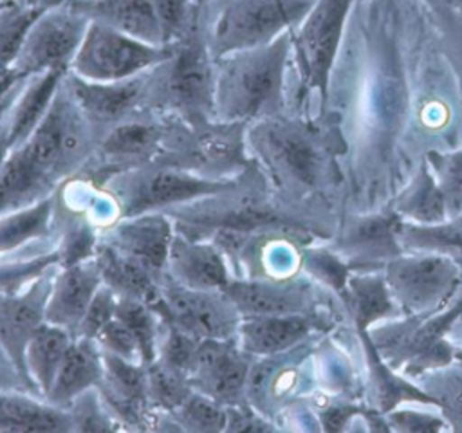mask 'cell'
<instances>
[{
    "instance_id": "db71d44e",
    "label": "cell",
    "mask_w": 462,
    "mask_h": 433,
    "mask_svg": "<svg viewBox=\"0 0 462 433\" xmlns=\"http://www.w3.org/2000/svg\"><path fill=\"white\" fill-rule=\"evenodd\" d=\"M7 153H9V143H7L5 128H4V123H2V124H0V168H2V164H4V161H5V157H7Z\"/></svg>"
},
{
    "instance_id": "7a4b0ae2",
    "label": "cell",
    "mask_w": 462,
    "mask_h": 433,
    "mask_svg": "<svg viewBox=\"0 0 462 433\" xmlns=\"http://www.w3.org/2000/svg\"><path fill=\"white\" fill-rule=\"evenodd\" d=\"M179 231L197 236L285 233L303 244L327 238L314 224L282 204L251 166L226 189L168 207Z\"/></svg>"
},
{
    "instance_id": "e0dca14e",
    "label": "cell",
    "mask_w": 462,
    "mask_h": 433,
    "mask_svg": "<svg viewBox=\"0 0 462 433\" xmlns=\"http://www.w3.org/2000/svg\"><path fill=\"white\" fill-rule=\"evenodd\" d=\"M146 72L117 81H90L67 72L63 85L101 139L112 126L150 112L146 108Z\"/></svg>"
},
{
    "instance_id": "f546056e",
    "label": "cell",
    "mask_w": 462,
    "mask_h": 433,
    "mask_svg": "<svg viewBox=\"0 0 462 433\" xmlns=\"http://www.w3.org/2000/svg\"><path fill=\"white\" fill-rule=\"evenodd\" d=\"M94 258L103 283L108 285L119 298L143 299L150 305L153 303L159 294L161 280L155 278L146 267L103 240H99Z\"/></svg>"
},
{
    "instance_id": "ee69618b",
    "label": "cell",
    "mask_w": 462,
    "mask_h": 433,
    "mask_svg": "<svg viewBox=\"0 0 462 433\" xmlns=\"http://www.w3.org/2000/svg\"><path fill=\"white\" fill-rule=\"evenodd\" d=\"M162 332H161V339H159V346H157V357L161 363L182 372V373H189L191 364L195 361L197 350H199V343L202 339H197L189 334H186L184 330L162 321ZM153 359V361H155Z\"/></svg>"
},
{
    "instance_id": "ba28073f",
    "label": "cell",
    "mask_w": 462,
    "mask_h": 433,
    "mask_svg": "<svg viewBox=\"0 0 462 433\" xmlns=\"http://www.w3.org/2000/svg\"><path fill=\"white\" fill-rule=\"evenodd\" d=\"M352 0H314L305 18L291 31V69L296 72L298 88L291 96L289 112L307 115L309 97H327L328 79L343 23Z\"/></svg>"
},
{
    "instance_id": "5bb4252c",
    "label": "cell",
    "mask_w": 462,
    "mask_h": 433,
    "mask_svg": "<svg viewBox=\"0 0 462 433\" xmlns=\"http://www.w3.org/2000/svg\"><path fill=\"white\" fill-rule=\"evenodd\" d=\"M152 307L162 321L197 339L236 337L240 312L224 290L191 289L175 283L166 274Z\"/></svg>"
},
{
    "instance_id": "f35d334b",
    "label": "cell",
    "mask_w": 462,
    "mask_h": 433,
    "mask_svg": "<svg viewBox=\"0 0 462 433\" xmlns=\"http://www.w3.org/2000/svg\"><path fill=\"white\" fill-rule=\"evenodd\" d=\"M170 417L182 433H220L226 429V406L193 390Z\"/></svg>"
},
{
    "instance_id": "8992f818",
    "label": "cell",
    "mask_w": 462,
    "mask_h": 433,
    "mask_svg": "<svg viewBox=\"0 0 462 433\" xmlns=\"http://www.w3.org/2000/svg\"><path fill=\"white\" fill-rule=\"evenodd\" d=\"M314 0H208L200 29L213 58L267 45L292 31Z\"/></svg>"
},
{
    "instance_id": "30bf717a",
    "label": "cell",
    "mask_w": 462,
    "mask_h": 433,
    "mask_svg": "<svg viewBox=\"0 0 462 433\" xmlns=\"http://www.w3.org/2000/svg\"><path fill=\"white\" fill-rule=\"evenodd\" d=\"M318 343L319 336H314L285 352L254 357L251 363L245 401L278 428L292 408L309 402L316 395L312 386L318 384L314 373Z\"/></svg>"
},
{
    "instance_id": "277c9868",
    "label": "cell",
    "mask_w": 462,
    "mask_h": 433,
    "mask_svg": "<svg viewBox=\"0 0 462 433\" xmlns=\"http://www.w3.org/2000/svg\"><path fill=\"white\" fill-rule=\"evenodd\" d=\"M291 31L267 45L215 60L217 121L253 123L289 112Z\"/></svg>"
},
{
    "instance_id": "7bdbcfd3",
    "label": "cell",
    "mask_w": 462,
    "mask_h": 433,
    "mask_svg": "<svg viewBox=\"0 0 462 433\" xmlns=\"http://www.w3.org/2000/svg\"><path fill=\"white\" fill-rule=\"evenodd\" d=\"M164 47L179 41L200 16V5L195 0H153Z\"/></svg>"
},
{
    "instance_id": "816d5d0a",
    "label": "cell",
    "mask_w": 462,
    "mask_h": 433,
    "mask_svg": "<svg viewBox=\"0 0 462 433\" xmlns=\"http://www.w3.org/2000/svg\"><path fill=\"white\" fill-rule=\"evenodd\" d=\"M25 79H16L9 69L0 72V124L5 121L7 112L11 110L22 85Z\"/></svg>"
},
{
    "instance_id": "ffe728a7",
    "label": "cell",
    "mask_w": 462,
    "mask_h": 433,
    "mask_svg": "<svg viewBox=\"0 0 462 433\" xmlns=\"http://www.w3.org/2000/svg\"><path fill=\"white\" fill-rule=\"evenodd\" d=\"M401 218L390 209L381 215L350 218L332 238V251L356 271H377L402 254L399 242Z\"/></svg>"
},
{
    "instance_id": "f6af8a7d",
    "label": "cell",
    "mask_w": 462,
    "mask_h": 433,
    "mask_svg": "<svg viewBox=\"0 0 462 433\" xmlns=\"http://www.w3.org/2000/svg\"><path fill=\"white\" fill-rule=\"evenodd\" d=\"M42 11L45 9L9 5L0 13V72L9 69L23 32Z\"/></svg>"
},
{
    "instance_id": "6da1fadb",
    "label": "cell",
    "mask_w": 462,
    "mask_h": 433,
    "mask_svg": "<svg viewBox=\"0 0 462 433\" xmlns=\"http://www.w3.org/2000/svg\"><path fill=\"white\" fill-rule=\"evenodd\" d=\"M245 143L273 195L327 238L334 236L328 215L339 184L337 134L310 115L285 112L249 123Z\"/></svg>"
},
{
    "instance_id": "9f6ffc18",
    "label": "cell",
    "mask_w": 462,
    "mask_h": 433,
    "mask_svg": "<svg viewBox=\"0 0 462 433\" xmlns=\"http://www.w3.org/2000/svg\"><path fill=\"white\" fill-rule=\"evenodd\" d=\"M195 2H197V4H199V5H204V4H206V2H208V0H195Z\"/></svg>"
},
{
    "instance_id": "4dcf8cb0",
    "label": "cell",
    "mask_w": 462,
    "mask_h": 433,
    "mask_svg": "<svg viewBox=\"0 0 462 433\" xmlns=\"http://www.w3.org/2000/svg\"><path fill=\"white\" fill-rule=\"evenodd\" d=\"M72 341V332L47 321L29 339L25 346L23 364L25 373L40 397H47L56 372Z\"/></svg>"
},
{
    "instance_id": "7dc6e473",
    "label": "cell",
    "mask_w": 462,
    "mask_h": 433,
    "mask_svg": "<svg viewBox=\"0 0 462 433\" xmlns=\"http://www.w3.org/2000/svg\"><path fill=\"white\" fill-rule=\"evenodd\" d=\"M94 341L106 354L144 364L137 339L134 337L130 328L116 316L101 328V332L96 336Z\"/></svg>"
},
{
    "instance_id": "484cf974",
    "label": "cell",
    "mask_w": 462,
    "mask_h": 433,
    "mask_svg": "<svg viewBox=\"0 0 462 433\" xmlns=\"http://www.w3.org/2000/svg\"><path fill=\"white\" fill-rule=\"evenodd\" d=\"M101 377L103 352L99 345L94 339L74 336L45 399L65 410L78 395L97 388Z\"/></svg>"
},
{
    "instance_id": "cb8c5ba5",
    "label": "cell",
    "mask_w": 462,
    "mask_h": 433,
    "mask_svg": "<svg viewBox=\"0 0 462 433\" xmlns=\"http://www.w3.org/2000/svg\"><path fill=\"white\" fill-rule=\"evenodd\" d=\"M56 271L42 276L22 292L0 294V343L29 384L31 381L23 364L25 346L32 334L45 323L47 296Z\"/></svg>"
},
{
    "instance_id": "3957f363",
    "label": "cell",
    "mask_w": 462,
    "mask_h": 433,
    "mask_svg": "<svg viewBox=\"0 0 462 433\" xmlns=\"http://www.w3.org/2000/svg\"><path fill=\"white\" fill-rule=\"evenodd\" d=\"M97 143V132L61 79L43 119L22 144L9 150L5 162L29 195L43 200L83 171Z\"/></svg>"
},
{
    "instance_id": "52a82bcc",
    "label": "cell",
    "mask_w": 462,
    "mask_h": 433,
    "mask_svg": "<svg viewBox=\"0 0 462 433\" xmlns=\"http://www.w3.org/2000/svg\"><path fill=\"white\" fill-rule=\"evenodd\" d=\"M245 123H186L166 115V132L153 162L215 180H233L249 166Z\"/></svg>"
},
{
    "instance_id": "4316f807",
    "label": "cell",
    "mask_w": 462,
    "mask_h": 433,
    "mask_svg": "<svg viewBox=\"0 0 462 433\" xmlns=\"http://www.w3.org/2000/svg\"><path fill=\"white\" fill-rule=\"evenodd\" d=\"M67 4L92 22L162 45L153 0H67Z\"/></svg>"
},
{
    "instance_id": "9a60e30c",
    "label": "cell",
    "mask_w": 462,
    "mask_h": 433,
    "mask_svg": "<svg viewBox=\"0 0 462 433\" xmlns=\"http://www.w3.org/2000/svg\"><path fill=\"white\" fill-rule=\"evenodd\" d=\"M166 132V115L144 112L106 130L78 177L99 186L110 175L153 162Z\"/></svg>"
},
{
    "instance_id": "6f0895ef",
    "label": "cell",
    "mask_w": 462,
    "mask_h": 433,
    "mask_svg": "<svg viewBox=\"0 0 462 433\" xmlns=\"http://www.w3.org/2000/svg\"><path fill=\"white\" fill-rule=\"evenodd\" d=\"M5 7H9V5H5V4H0V13H2Z\"/></svg>"
},
{
    "instance_id": "11a10c76",
    "label": "cell",
    "mask_w": 462,
    "mask_h": 433,
    "mask_svg": "<svg viewBox=\"0 0 462 433\" xmlns=\"http://www.w3.org/2000/svg\"><path fill=\"white\" fill-rule=\"evenodd\" d=\"M460 319H462V316H460ZM453 361H455V363H457V366L462 370V346H455Z\"/></svg>"
},
{
    "instance_id": "60d3db41",
    "label": "cell",
    "mask_w": 462,
    "mask_h": 433,
    "mask_svg": "<svg viewBox=\"0 0 462 433\" xmlns=\"http://www.w3.org/2000/svg\"><path fill=\"white\" fill-rule=\"evenodd\" d=\"M70 419V433H106L123 431L106 404L103 402L97 388L78 395L67 408Z\"/></svg>"
},
{
    "instance_id": "83f0119b",
    "label": "cell",
    "mask_w": 462,
    "mask_h": 433,
    "mask_svg": "<svg viewBox=\"0 0 462 433\" xmlns=\"http://www.w3.org/2000/svg\"><path fill=\"white\" fill-rule=\"evenodd\" d=\"M65 74L63 70H51L23 81L4 121L9 150L22 144L43 119Z\"/></svg>"
},
{
    "instance_id": "d590c367",
    "label": "cell",
    "mask_w": 462,
    "mask_h": 433,
    "mask_svg": "<svg viewBox=\"0 0 462 433\" xmlns=\"http://www.w3.org/2000/svg\"><path fill=\"white\" fill-rule=\"evenodd\" d=\"M397 235L402 249L433 251L451 254L457 260L462 258V213L433 226L401 222Z\"/></svg>"
},
{
    "instance_id": "d4e9b609",
    "label": "cell",
    "mask_w": 462,
    "mask_h": 433,
    "mask_svg": "<svg viewBox=\"0 0 462 433\" xmlns=\"http://www.w3.org/2000/svg\"><path fill=\"white\" fill-rule=\"evenodd\" d=\"M101 283L103 280L96 258L72 265H60L52 276L47 296L45 321L76 334V328Z\"/></svg>"
},
{
    "instance_id": "681fc988",
    "label": "cell",
    "mask_w": 462,
    "mask_h": 433,
    "mask_svg": "<svg viewBox=\"0 0 462 433\" xmlns=\"http://www.w3.org/2000/svg\"><path fill=\"white\" fill-rule=\"evenodd\" d=\"M388 428L404 431H437L451 429L444 417H431L415 410H392L388 413Z\"/></svg>"
},
{
    "instance_id": "2e32d148",
    "label": "cell",
    "mask_w": 462,
    "mask_h": 433,
    "mask_svg": "<svg viewBox=\"0 0 462 433\" xmlns=\"http://www.w3.org/2000/svg\"><path fill=\"white\" fill-rule=\"evenodd\" d=\"M224 292L240 316H327L319 285L300 272L289 278H233Z\"/></svg>"
},
{
    "instance_id": "4fadbf2b",
    "label": "cell",
    "mask_w": 462,
    "mask_h": 433,
    "mask_svg": "<svg viewBox=\"0 0 462 433\" xmlns=\"http://www.w3.org/2000/svg\"><path fill=\"white\" fill-rule=\"evenodd\" d=\"M168 54L170 47L143 41L90 20L69 72L90 81L128 79L150 70Z\"/></svg>"
},
{
    "instance_id": "7c38bea8",
    "label": "cell",
    "mask_w": 462,
    "mask_h": 433,
    "mask_svg": "<svg viewBox=\"0 0 462 433\" xmlns=\"http://www.w3.org/2000/svg\"><path fill=\"white\" fill-rule=\"evenodd\" d=\"M88 22L67 0L42 11L23 32L9 72L16 79H27L51 70L69 72Z\"/></svg>"
},
{
    "instance_id": "9c48e42d",
    "label": "cell",
    "mask_w": 462,
    "mask_h": 433,
    "mask_svg": "<svg viewBox=\"0 0 462 433\" xmlns=\"http://www.w3.org/2000/svg\"><path fill=\"white\" fill-rule=\"evenodd\" d=\"M236 179H204L168 164L148 162L110 175L97 188L108 195L119 220L150 211H166L168 207L222 191Z\"/></svg>"
},
{
    "instance_id": "8d00e7d4",
    "label": "cell",
    "mask_w": 462,
    "mask_h": 433,
    "mask_svg": "<svg viewBox=\"0 0 462 433\" xmlns=\"http://www.w3.org/2000/svg\"><path fill=\"white\" fill-rule=\"evenodd\" d=\"M116 318L130 328L139 343L144 364H150L157 357V346L164 325L157 310L143 299L119 298Z\"/></svg>"
},
{
    "instance_id": "c3c4849f",
    "label": "cell",
    "mask_w": 462,
    "mask_h": 433,
    "mask_svg": "<svg viewBox=\"0 0 462 433\" xmlns=\"http://www.w3.org/2000/svg\"><path fill=\"white\" fill-rule=\"evenodd\" d=\"M280 429L271 419L262 415L247 401L226 406V433L244 431H276Z\"/></svg>"
},
{
    "instance_id": "1f68e13d",
    "label": "cell",
    "mask_w": 462,
    "mask_h": 433,
    "mask_svg": "<svg viewBox=\"0 0 462 433\" xmlns=\"http://www.w3.org/2000/svg\"><path fill=\"white\" fill-rule=\"evenodd\" d=\"M60 267L56 236L0 254V294H16Z\"/></svg>"
},
{
    "instance_id": "5b68a950",
    "label": "cell",
    "mask_w": 462,
    "mask_h": 433,
    "mask_svg": "<svg viewBox=\"0 0 462 433\" xmlns=\"http://www.w3.org/2000/svg\"><path fill=\"white\" fill-rule=\"evenodd\" d=\"M213 94L215 58L199 20L170 45V54L146 72V108L186 123H204L215 119Z\"/></svg>"
},
{
    "instance_id": "f1b7e54d",
    "label": "cell",
    "mask_w": 462,
    "mask_h": 433,
    "mask_svg": "<svg viewBox=\"0 0 462 433\" xmlns=\"http://www.w3.org/2000/svg\"><path fill=\"white\" fill-rule=\"evenodd\" d=\"M0 431L70 433L65 410L23 390H0Z\"/></svg>"
},
{
    "instance_id": "7402d4cb",
    "label": "cell",
    "mask_w": 462,
    "mask_h": 433,
    "mask_svg": "<svg viewBox=\"0 0 462 433\" xmlns=\"http://www.w3.org/2000/svg\"><path fill=\"white\" fill-rule=\"evenodd\" d=\"M164 274L184 287L206 290H224L235 278L229 258L211 238L189 235L177 227Z\"/></svg>"
},
{
    "instance_id": "f907efd6",
    "label": "cell",
    "mask_w": 462,
    "mask_h": 433,
    "mask_svg": "<svg viewBox=\"0 0 462 433\" xmlns=\"http://www.w3.org/2000/svg\"><path fill=\"white\" fill-rule=\"evenodd\" d=\"M0 390H23L36 393L32 386L27 382V379L20 373L9 354L0 343ZM38 395V393H36Z\"/></svg>"
},
{
    "instance_id": "836d02e7",
    "label": "cell",
    "mask_w": 462,
    "mask_h": 433,
    "mask_svg": "<svg viewBox=\"0 0 462 433\" xmlns=\"http://www.w3.org/2000/svg\"><path fill=\"white\" fill-rule=\"evenodd\" d=\"M392 211L397 213L402 222L419 224V226H433L448 218L444 195L426 159H422L420 168L415 173L413 180L408 184V188H404V191L393 202Z\"/></svg>"
},
{
    "instance_id": "74e56055",
    "label": "cell",
    "mask_w": 462,
    "mask_h": 433,
    "mask_svg": "<svg viewBox=\"0 0 462 433\" xmlns=\"http://www.w3.org/2000/svg\"><path fill=\"white\" fill-rule=\"evenodd\" d=\"M420 388L435 401L451 429H462V370L437 368L419 375Z\"/></svg>"
},
{
    "instance_id": "f5cc1de1",
    "label": "cell",
    "mask_w": 462,
    "mask_h": 433,
    "mask_svg": "<svg viewBox=\"0 0 462 433\" xmlns=\"http://www.w3.org/2000/svg\"><path fill=\"white\" fill-rule=\"evenodd\" d=\"M63 2L65 0H0V4H5V5H22V7H36V9H49Z\"/></svg>"
},
{
    "instance_id": "603a6c76",
    "label": "cell",
    "mask_w": 462,
    "mask_h": 433,
    "mask_svg": "<svg viewBox=\"0 0 462 433\" xmlns=\"http://www.w3.org/2000/svg\"><path fill=\"white\" fill-rule=\"evenodd\" d=\"M332 316H242L236 343L254 357L285 352L332 328Z\"/></svg>"
},
{
    "instance_id": "d6a6232c",
    "label": "cell",
    "mask_w": 462,
    "mask_h": 433,
    "mask_svg": "<svg viewBox=\"0 0 462 433\" xmlns=\"http://www.w3.org/2000/svg\"><path fill=\"white\" fill-rule=\"evenodd\" d=\"M54 238V195L23 209L0 215V254Z\"/></svg>"
},
{
    "instance_id": "ab89813d",
    "label": "cell",
    "mask_w": 462,
    "mask_h": 433,
    "mask_svg": "<svg viewBox=\"0 0 462 433\" xmlns=\"http://www.w3.org/2000/svg\"><path fill=\"white\" fill-rule=\"evenodd\" d=\"M148 399L155 411H173L193 392L186 373L161 363L159 359L146 364Z\"/></svg>"
},
{
    "instance_id": "d6986e66",
    "label": "cell",
    "mask_w": 462,
    "mask_h": 433,
    "mask_svg": "<svg viewBox=\"0 0 462 433\" xmlns=\"http://www.w3.org/2000/svg\"><path fill=\"white\" fill-rule=\"evenodd\" d=\"M251 363L253 357L240 348L236 337L202 339L188 379L193 390L220 404H238L245 401Z\"/></svg>"
},
{
    "instance_id": "e575fe53",
    "label": "cell",
    "mask_w": 462,
    "mask_h": 433,
    "mask_svg": "<svg viewBox=\"0 0 462 433\" xmlns=\"http://www.w3.org/2000/svg\"><path fill=\"white\" fill-rule=\"evenodd\" d=\"M343 298L357 328H366L370 323L388 318L395 310V301L388 290L386 280L375 271L350 274Z\"/></svg>"
},
{
    "instance_id": "ac0fdd59",
    "label": "cell",
    "mask_w": 462,
    "mask_h": 433,
    "mask_svg": "<svg viewBox=\"0 0 462 433\" xmlns=\"http://www.w3.org/2000/svg\"><path fill=\"white\" fill-rule=\"evenodd\" d=\"M97 392L123 431H155L159 411L148 399L146 364L103 352Z\"/></svg>"
},
{
    "instance_id": "8fae6325",
    "label": "cell",
    "mask_w": 462,
    "mask_h": 433,
    "mask_svg": "<svg viewBox=\"0 0 462 433\" xmlns=\"http://www.w3.org/2000/svg\"><path fill=\"white\" fill-rule=\"evenodd\" d=\"M388 290L406 316H426L448 305L462 285V263L451 254L417 251L386 262Z\"/></svg>"
},
{
    "instance_id": "b9f144b4",
    "label": "cell",
    "mask_w": 462,
    "mask_h": 433,
    "mask_svg": "<svg viewBox=\"0 0 462 433\" xmlns=\"http://www.w3.org/2000/svg\"><path fill=\"white\" fill-rule=\"evenodd\" d=\"M426 162L444 195L448 218L462 213V150L460 152H430Z\"/></svg>"
},
{
    "instance_id": "44dd1931",
    "label": "cell",
    "mask_w": 462,
    "mask_h": 433,
    "mask_svg": "<svg viewBox=\"0 0 462 433\" xmlns=\"http://www.w3.org/2000/svg\"><path fill=\"white\" fill-rule=\"evenodd\" d=\"M173 235V218L164 211H150L116 220L101 229L99 240L114 245L162 280Z\"/></svg>"
},
{
    "instance_id": "bcb514c9",
    "label": "cell",
    "mask_w": 462,
    "mask_h": 433,
    "mask_svg": "<svg viewBox=\"0 0 462 433\" xmlns=\"http://www.w3.org/2000/svg\"><path fill=\"white\" fill-rule=\"evenodd\" d=\"M117 303H119V296L108 285L101 283V287L96 290L94 298L90 299L74 336L96 339L101 328L116 316Z\"/></svg>"
}]
</instances>
